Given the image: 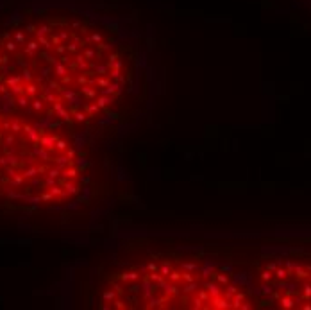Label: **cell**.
I'll list each match as a JSON object with an SVG mask.
<instances>
[{
	"label": "cell",
	"instance_id": "1",
	"mask_svg": "<svg viewBox=\"0 0 311 310\" xmlns=\"http://www.w3.org/2000/svg\"><path fill=\"white\" fill-rule=\"evenodd\" d=\"M114 25L63 5L29 7L0 27V101L39 122L91 126L133 81Z\"/></svg>",
	"mask_w": 311,
	"mask_h": 310
},
{
	"label": "cell",
	"instance_id": "2",
	"mask_svg": "<svg viewBox=\"0 0 311 310\" xmlns=\"http://www.w3.org/2000/svg\"><path fill=\"white\" fill-rule=\"evenodd\" d=\"M82 185V160L66 135L23 113L0 110V201L56 208L72 203Z\"/></svg>",
	"mask_w": 311,
	"mask_h": 310
},
{
	"label": "cell",
	"instance_id": "3",
	"mask_svg": "<svg viewBox=\"0 0 311 310\" xmlns=\"http://www.w3.org/2000/svg\"><path fill=\"white\" fill-rule=\"evenodd\" d=\"M105 308H248L238 287L193 264L150 262L116 272L104 289Z\"/></svg>",
	"mask_w": 311,
	"mask_h": 310
}]
</instances>
